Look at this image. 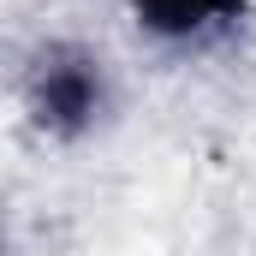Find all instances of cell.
I'll return each instance as SVG.
<instances>
[{"mask_svg":"<svg viewBox=\"0 0 256 256\" xmlns=\"http://www.w3.org/2000/svg\"><path fill=\"white\" fill-rule=\"evenodd\" d=\"M126 6L155 36H208L220 24H232L244 0H126Z\"/></svg>","mask_w":256,"mask_h":256,"instance_id":"2","label":"cell"},{"mask_svg":"<svg viewBox=\"0 0 256 256\" xmlns=\"http://www.w3.org/2000/svg\"><path fill=\"white\" fill-rule=\"evenodd\" d=\"M30 96H36L42 126L84 131L102 114V72H96V60H84V54H48V60L36 66Z\"/></svg>","mask_w":256,"mask_h":256,"instance_id":"1","label":"cell"}]
</instances>
